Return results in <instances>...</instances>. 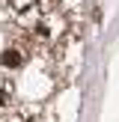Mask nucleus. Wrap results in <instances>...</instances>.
Returning a JSON list of instances; mask_svg holds the SVG:
<instances>
[{"mask_svg":"<svg viewBox=\"0 0 119 122\" xmlns=\"http://www.w3.org/2000/svg\"><path fill=\"white\" fill-rule=\"evenodd\" d=\"M0 63H3L6 69H18V66H21V54H18L15 48H6V51L0 54Z\"/></svg>","mask_w":119,"mask_h":122,"instance_id":"f257e3e1","label":"nucleus"},{"mask_svg":"<svg viewBox=\"0 0 119 122\" xmlns=\"http://www.w3.org/2000/svg\"><path fill=\"white\" fill-rule=\"evenodd\" d=\"M0 104H6V95H3V89H0Z\"/></svg>","mask_w":119,"mask_h":122,"instance_id":"f03ea898","label":"nucleus"}]
</instances>
